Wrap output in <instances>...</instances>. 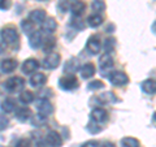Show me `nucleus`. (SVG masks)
Returning a JSON list of instances; mask_svg holds the SVG:
<instances>
[{
	"label": "nucleus",
	"instance_id": "nucleus-1",
	"mask_svg": "<svg viewBox=\"0 0 156 147\" xmlns=\"http://www.w3.org/2000/svg\"><path fill=\"white\" fill-rule=\"evenodd\" d=\"M2 39L4 43H7L9 46H17L18 45V33H17V29L13 27V26H7L4 27L2 33Z\"/></svg>",
	"mask_w": 156,
	"mask_h": 147
},
{
	"label": "nucleus",
	"instance_id": "nucleus-2",
	"mask_svg": "<svg viewBox=\"0 0 156 147\" xmlns=\"http://www.w3.org/2000/svg\"><path fill=\"white\" fill-rule=\"evenodd\" d=\"M58 86L65 91H72V90L78 89L80 82H78L77 77L74 74H65L58 80Z\"/></svg>",
	"mask_w": 156,
	"mask_h": 147
},
{
	"label": "nucleus",
	"instance_id": "nucleus-3",
	"mask_svg": "<svg viewBox=\"0 0 156 147\" xmlns=\"http://www.w3.org/2000/svg\"><path fill=\"white\" fill-rule=\"evenodd\" d=\"M108 80L113 86L117 87H124L129 83V77L126 73L124 72H120V70H116V72H112L109 73L108 76Z\"/></svg>",
	"mask_w": 156,
	"mask_h": 147
},
{
	"label": "nucleus",
	"instance_id": "nucleus-4",
	"mask_svg": "<svg viewBox=\"0 0 156 147\" xmlns=\"http://www.w3.org/2000/svg\"><path fill=\"white\" fill-rule=\"evenodd\" d=\"M5 89L9 91V92H20L22 91L23 86H25V80L22 77H11L9 80H7V82L4 83Z\"/></svg>",
	"mask_w": 156,
	"mask_h": 147
},
{
	"label": "nucleus",
	"instance_id": "nucleus-5",
	"mask_svg": "<svg viewBox=\"0 0 156 147\" xmlns=\"http://www.w3.org/2000/svg\"><path fill=\"white\" fill-rule=\"evenodd\" d=\"M35 108L38 111V115L43 117V119H46L47 116H50L52 112H53V107L52 104L50 103V100L44 99V98H42V99H38L37 103H35Z\"/></svg>",
	"mask_w": 156,
	"mask_h": 147
},
{
	"label": "nucleus",
	"instance_id": "nucleus-6",
	"mask_svg": "<svg viewBox=\"0 0 156 147\" xmlns=\"http://www.w3.org/2000/svg\"><path fill=\"white\" fill-rule=\"evenodd\" d=\"M86 50L89 51L91 55H98L101 50V41H100V37L94 34L91 35L89 39H87V43H86Z\"/></svg>",
	"mask_w": 156,
	"mask_h": 147
},
{
	"label": "nucleus",
	"instance_id": "nucleus-7",
	"mask_svg": "<svg viewBox=\"0 0 156 147\" xmlns=\"http://www.w3.org/2000/svg\"><path fill=\"white\" fill-rule=\"evenodd\" d=\"M60 60H61L60 53L51 52L43 59L42 64H43V68H46V69H55V68H57L58 64H60Z\"/></svg>",
	"mask_w": 156,
	"mask_h": 147
},
{
	"label": "nucleus",
	"instance_id": "nucleus-8",
	"mask_svg": "<svg viewBox=\"0 0 156 147\" xmlns=\"http://www.w3.org/2000/svg\"><path fill=\"white\" fill-rule=\"evenodd\" d=\"M90 119H91V121H95L98 124H103V122L108 120V112L104 108H101V107H96V108L91 111Z\"/></svg>",
	"mask_w": 156,
	"mask_h": 147
},
{
	"label": "nucleus",
	"instance_id": "nucleus-9",
	"mask_svg": "<svg viewBox=\"0 0 156 147\" xmlns=\"http://www.w3.org/2000/svg\"><path fill=\"white\" fill-rule=\"evenodd\" d=\"M46 143L50 147H61L62 138L56 130H51V131H48L46 135Z\"/></svg>",
	"mask_w": 156,
	"mask_h": 147
},
{
	"label": "nucleus",
	"instance_id": "nucleus-10",
	"mask_svg": "<svg viewBox=\"0 0 156 147\" xmlns=\"http://www.w3.org/2000/svg\"><path fill=\"white\" fill-rule=\"evenodd\" d=\"M39 66H41V64L37 59H27L22 64V72L25 74H34V73H37Z\"/></svg>",
	"mask_w": 156,
	"mask_h": 147
},
{
	"label": "nucleus",
	"instance_id": "nucleus-11",
	"mask_svg": "<svg viewBox=\"0 0 156 147\" xmlns=\"http://www.w3.org/2000/svg\"><path fill=\"white\" fill-rule=\"evenodd\" d=\"M115 65V61H113V57L111 56V53H103L100 57H99V68L103 72H107L112 69Z\"/></svg>",
	"mask_w": 156,
	"mask_h": 147
},
{
	"label": "nucleus",
	"instance_id": "nucleus-12",
	"mask_svg": "<svg viewBox=\"0 0 156 147\" xmlns=\"http://www.w3.org/2000/svg\"><path fill=\"white\" fill-rule=\"evenodd\" d=\"M47 18V14L43 9H34L29 13V20L33 23H43Z\"/></svg>",
	"mask_w": 156,
	"mask_h": 147
},
{
	"label": "nucleus",
	"instance_id": "nucleus-13",
	"mask_svg": "<svg viewBox=\"0 0 156 147\" xmlns=\"http://www.w3.org/2000/svg\"><path fill=\"white\" fill-rule=\"evenodd\" d=\"M16 68H17V60H14V59H4L0 63V70L3 73H12L16 70Z\"/></svg>",
	"mask_w": 156,
	"mask_h": 147
},
{
	"label": "nucleus",
	"instance_id": "nucleus-14",
	"mask_svg": "<svg viewBox=\"0 0 156 147\" xmlns=\"http://www.w3.org/2000/svg\"><path fill=\"white\" fill-rule=\"evenodd\" d=\"M140 87H142V91L146 92V94L154 95V94H156V80H152V78L144 80L140 83Z\"/></svg>",
	"mask_w": 156,
	"mask_h": 147
},
{
	"label": "nucleus",
	"instance_id": "nucleus-15",
	"mask_svg": "<svg viewBox=\"0 0 156 147\" xmlns=\"http://www.w3.org/2000/svg\"><path fill=\"white\" fill-rule=\"evenodd\" d=\"M95 72H96V69H95V65L92 64V63H86V64L82 65L81 69H80L81 76H82V78H85V80L91 78L95 74Z\"/></svg>",
	"mask_w": 156,
	"mask_h": 147
},
{
	"label": "nucleus",
	"instance_id": "nucleus-16",
	"mask_svg": "<svg viewBox=\"0 0 156 147\" xmlns=\"http://www.w3.org/2000/svg\"><path fill=\"white\" fill-rule=\"evenodd\" d=\"M57 29V22L53 17H48L46 18V21L42 23V31H44L46 34H52L55 33V30Z\"/></svg>",
	"mask_w": 156,
	"mask_h": 147
},
{
	"label": "nucleus",
	"instance_id": "nucleus-17",
	"mask_svg": "<svg viewBox=\"0 0 156 147\" xmlns=\"http://www.w3.org/2000/svg\"><path fill=\"white\" fill-rule=\"evenodd\" d=\"M29 45H30V47L34 48V50H37V48H39V47L43 45L41 31H37L35 30L34 33H31L30 35H29Z\"/></svg>",
	"mask_w": 156,
	"mask_h": 147
},
{
	"label": "nucleus",
	"instance_id": "nucleus-18",
	"mask_svg": "<svg viewBox=\"0 0 156 147\" xmlns=\"http://www.w3.org/2000/svg\"><path fill=\"white\" fill-rule=\"evenodd\" d=\"M46 81H47V77L43 73H39V72L34 73L30 77V85L33 87H42L46 83Z\"/></svg>",
	"mask_w": 156,
	"mask_h": 147
},
{
	"label": "nucleus",
	"instance_id": "nucleus-19",
	"mask_svg": "<svg viewBox=\"0 0 156 147\" xmlns=\"http://www.w3.org/2000/svg\"><path fill=\"white\" fill-rule=\"evenodd\" d=\"M103 21H104V18L99 13L90 14V16L87 17V25H89L90 27H99L101 23H103Z\"/></svg>",
	"mask_w": 156,
	"mask_h": 147
},
{
	"label": "nucleus",
	"instance_id": "nucleus-20",
	"mask_svg": "<svg viewBox=\"0 0 156 147\" xmlns=\"http://www.w3.org/2000/svg\"><path fill=\"white\" fill-rule=\"evenodd\" d=\"M0 108L4 113H11V112H14L16 111V102L11 98H7V99H4L2 102V104H0Z\"/></svg>",
	"mask_w": 156,
	"mask_h": 147
},
{
	"label": "nucleus",
	"instance_id": "nucleus-21",
	"mask_svg": "<svg viewBox=\"0 0 156 147\" xmlns=\"http://www.w3.org/2000/svg\"><path fill=\"white\" fill-rule=\"evenodd\" d=\"M95 100H98L100 104H108V103L117 102V98L115 96L113 92H104V94H100Z\"/></svg>",
	"mask_w": 156,
	"mask_h": 147
},
{
	"label": "nucleus",
	"instance_id": "nucleus-22",
	"mask_svg": "<svg viewBox=\"0 0 156 147\" xmlns=\"http://www.w3.org/2000/svg\"><path fill=\"white\" fill-rule=\"evenodd\" d=\"M30 116H31V112L27 107H21V108L16 109V119L20 121H22V122L26 121V120L30 119Z\"/></svg>",
	"mask_w": 156,
	"mask_h": 147
},
{
	"label": "nucleus",
	"instance_id": "nucleus-23",
	"mask_svg": "<svg viewBox=\"0 0 156 147\" xmlns=\"http://www.w3.org/2000/svg\"><path fill=\"white\" fill-rule=\"evenodd\" d=\"M85 9H86V4L83 2H74L70 5V11L73 13V16H81L82 13L85 12Z\"/></svg>",
	"mask_w": 156,
	"mask_h": 147
},
{
	"label": "nucleus",
	"instance_id": "nucleus-24",
	"mask_svg": "<svg viewBox=\"0 0 156 147\" xmlns=\"http://www.w3.org/2000/svg\"><path fill=\"white\" fill-rule=\"evenodd\" d=\"M78 69H81V68H80V63H78L77 59H70L69 61H66V65L64 68V70L68 72V74H73Z\"/></svg>",
	"mask_w": 156,
	"mask_h": 147
},
{
	"label": "nucleus",
	"instance_id": "nucleus-25",
	"mask_svg": "<svg viewBox=\"0 0 156 147\" xmlns=\"http://www.w3.org/2000/svg\"><path fill=\"white\" fill-rule=\"evenodd\" d=\"M34 98H35V96H34V94L31 91L25 90V91H21L18 99H20V102H21L22 104H30L31 102H34Z\"/></svg>",
	"mask_w": 156,
	"mask_h": 147
},
{
	"label": "nucleus",
	"instance_id": "nucleus-26",
	"mask_svg": "<svg viewBox=\"0 0 156 147\" xmlns=\"http://www.w3.org/2000/svg\"><path fill=\"white\" fill-rule=\"evenodd\" d=\"M121 147H140V142L133 137H125L121 139Z\"/></svg>",
	"mask_w": 156,
	"mask_h": 147
},
{
	"label": "nucleus",
	"instance_id": "nucleus-27",
	"mask_svg": "<svg viewBox=\"0 0 156 147\" xmlns=\"http://www.w3.org/2000/svg\"><path fill=\"white\" fill-rule=\"evenodd\" d=\"M55 46H56V39L50 35V37L46 38L44 42H43V51L47 52V53H51V51L55 48Z\"/></svg>",
	"mask_w": 156,
	"mask_h": 147
},
{
	"label": "nucleus",
	"instance_id": "nucleus-28",
	"mask_svg": "<svg viewBox=\"0 0 156 147\" xmlns=\"http://www.w3.org/2000/svg\"><path fill=\"white\" fill-rule=\"evenodd\" d=\"M69 23H70V26L73 29H76V30H82V29L85 27V23L82 22V20H81L80 16H72Z\"/></svg>",
	"mask_w": 156,
	"mask_h": 147
},
{
	"label": "nucleus",
	"instance_id": "nucleus-29",
	"mask_svg": "<svg viewBox=\"0 0 156 147\" xmlns=\"http://www.w3.org/2000/svg\"><path fill=\"white\" fill-rule=\"evenodd\" d=\"M21 27L25 34H27V35H30L31 33H34L35 30H34V23L30 21V20H22L21 22Z\"/></svg>",
	"mask_w": 156,
	"mask_h": 147
},
{
	"label": "nucleus",
	"instance_id": "nucleus-30",
	"mask_svg": "<svg viewBox=\"0 0 156 147\" xmlns=\"http://www.w3.org/2000/svg\"><path fill=\"white\" fill-rule=\"evenodd\" d=\"M115 46H116V39L115 38L109 37V38H107L105 41H104V51L107 53H111L112 51H113L115 50Z\"/></svg>",
	"mask_w": 156,
	"mask_h": 147
},
{
	"label": "nucleus",
	"instance_id": "nucleus-31",
	"mask_svg": "<svg viewBox=\"0 0 156 147\" xmlns=\"http://www.w3.org/2000/svg\"><path fill=\"white\" fill-rule=\"evenodd\" d=\"M91 9L94 12H103L104 9H105V4H104V2L103 0H94L92 2V4H91Z\"/></svg>",
	"mask_w": 156,
	"mask_h": 147
},
{
	"label": "nucleus",
	"instance_id": "nucleus-32",
	"mask_svg": "<svg viewBox=\"0 0 156 147\" xmlns=\"http://www.w3.org/2000/svg\"><path fill=\"white\" fill-rule=\"evenodd\" d=\"M87 130H89V133H91V134H96V133H100L101 131V126H100V124H98L95 121H90L89 125H87Z\"/></svg>",
	"mask_w": 156,
	"mask_h": 147
},
{
	"label": "nucleus",
	"instance_id": "nucleus-33",
	"mask_svg": "<svg viewBox=\"0 0 156 147\" xmlns=\"http://www.w3.org/2000/svg\"><path fill=\"white\" fill-rule=\"evenodd\" d=\"M104 87V83L99 81V80H95V81H91L89 85H87V89L91 90V91H95V90H99V89H103Z\"/></svg>",
	"mask_w": 156,
	"mask_h": 147
},
{
	"label": "nucleus",
	"instance_id": "nucleus-34",
	"mask_svg": "<svg viewBox=\"0 0 156 147\" xmlns=\"http://www.w3.org/2000/svg\"><path fill=\"white\" fill-rule=\"evenodd\" d=\"M57 8L60 9V11H61L62 13L68 12V9H70L69 2H68V0H60V2H58V4H57Z\"/></svg>",
	"mask_w": 156,
	"mask_h": 147
},
{
	"label": "nucleus",
	"instance_id": "nucleus-35",
	"mask_svg": "<svg viewBox=\"0 0 156 147\" xmlns=\"http://www.w3.org/2000/svg\"><path fill=\"white\" fill-rule=\"evenodd\" d=\"M8 125H9L8 117L0 115V131H2V130H5V129L8 128Z\"/></svg>",
	"mask_w": 156,
	"mask_h": 147
},
{
	"label": "nucleus",
	"instance_id": "nucleus-36",
	"mask_svg": "<svg viewBox=\"0 0 156 147\" xmlns=\"http://www.w3.org/2000/svg\"><path fill=\"white\" fill-rule=\"evenodd\" d=\"M12 0H0V9L2 11H7V9L11 8Z\"/></svg>",
	"mask_w": 156,
	"mask_h": 147
},
{
	"label": "nucleus",
	"instance_id": "nucleus-37",
	"mask_svg": "<svg viewBox=\"0 0 156 147\" xmlns=\"http://www.w3.org/2000/svg\"><path fill=\"white\" fill-rule=\"evenodd\" d=\"M14 147H31V145H30V141H29V139L22 138V139H20V141L17 142Z\"/></svg>",
	"mask_w": 156,
	"mask_h": 147
},
{
	"label": "nucleus",
	"instance_id": "nucleus-38",
	"mask_svg": "<svg viewBox=\"0 0 156 147\" xmlns=\"http://www.w3.org/2000/svg\"><path fill=\"white\" fill-rule=\"evenodd\" d=\"M81 147H100V145H99V142L98 141H87V142H85L83 145H82Z\"/></svg>",
	"mask_w": 156,
	"mask_h": 147
},
{
	"label": "nucleus",
	"instance_id": "nucleus-39",
	"mask_svg": "<svg viewBox=\"0 0 156 147\" xmlns=\"http://www.w3.org/2000/svg\"><path fill=\"white\" fill-rule=\"evenodd\" d=\"M100 147H116V146L112 143V142H108V141H107V142H104L103 145H100Z\"/></svg>",
	"mask_w": 156,
	"mask_h": 147
},
{
	"label": "nucleus",
	"instance_id": "nucleus-40",
	"mask_svg": "<svg viewBox=\"0 0 156 147\" xmlns=\"http://www.w3.org/2000/svg\"><path fill=\"white\" fill-rule=\"evenodd\" d=\"M151 30H152V33H154V34H156V21H154L152 26H151Z\"/></svg>",
	"mask_w": 156,
	"mask_h": 147
},
{
	"label": "nucleus",
	"instance_id": "nucleus-41",
	"mask_svg": "<svg viewBox=\"0 0 156 147\" xmlns=\"http://www.w3.org/2000/svg\"><path fill=\"white\" fill-rule=\"evenodd\" d=\"M154 120L156 121V112H155V113H154Z\"/></svg>",
	"mask_w": 156,
	"mask_h": 147
},
{
	"label": "nucleus",
	"instance_id": "nucleus-42",
	"mask_svg": "<svg viewBox=\"0 0 156 147\" xmlns=\"http://www.w3.org/2000/svg\"><path fill=\"white\" fill-rule=\"evenodd\" d=\"M38 2H44V0H38Z\"/></svg>",
	"mask_w": 156,
	"mask_h": 147
}]
</instances>
